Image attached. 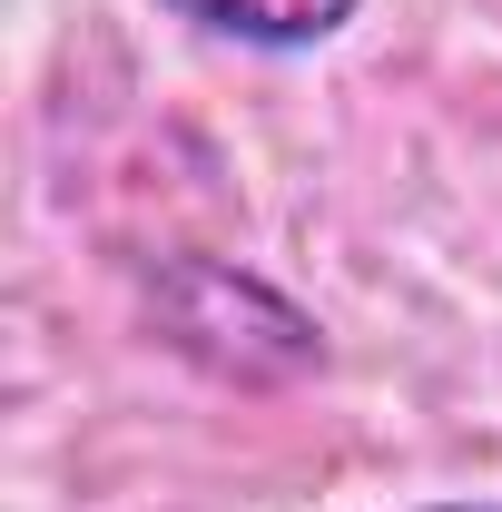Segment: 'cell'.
I'll use <instances>...</instances> for the list:
<instances>
[{
    "label": "cell",
    "instance_id": "2",
    "mask_svg": "<svg viewBox=\"0 0 502 512\" xmlns=\"http://www.w3.org/2000/svg\"><path fill=\"white\" fill-rule=\"evenodd\" d=\"M168 10L217 30V40H256V50H306V40L355 20V0H168Z\"/></svg>",
    "mask_w": 502,
    "mask_h": 512
},
{
    "label": "cell",
    "instance_id": "1",
    "mask_svg": "<svg viewBox=\"0 0 502 512\" xmlns=\"http://www.w3.org/2000/svg\"><path fill=\"white\" fill-rule=\"evenodd\" d=\"M148 296H158V325H168L178 355H197V365H217V375H237V384L306 375L315 355H325L315 325L276 286H256V276L217 266V256H168Z\"/></svg>",
    "mask_w": 502,
    "mask_h": 512
},
{
    "label": "cell",
    "instance_id": "3",
    "mask_svg": "<svg viewBox=\"0 0 502 512\" xmlns=\"http://www.w3.org/2000/svg\"><path fill=\"white\" fill-rule=\"evenodd\" d=\"M424 512H502V503H424Z\"/></svg>",
    "mask_w": 502,
    "mask_h": 512
}]
</instances>
